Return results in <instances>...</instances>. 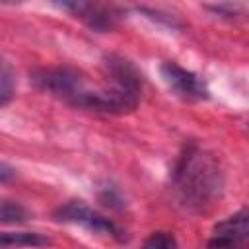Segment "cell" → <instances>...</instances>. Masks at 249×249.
<instances>
[{
	"label": "cell",
	"instance_id": "6da1fadb",
	"mask_svg": "<svg viewBox=\"0 0 249 249\" xmlns=\"http://www.w3.org/2000/svg\"><path fill=\"white\" fill-rule=\"evenodd\" d=\"M173 191L183 208L210 210L224 191V173L216 156L195 144L185 148L173 171Z\"/></svg>",
	"mask_w": 249,
	"mask_h": 249
},
{
	"label": "cell",
	"instance_id": "7a4b0ae2",
	"mask_svg": "<svg viewBox=\"0 0 249 249\" xmlns=\"http://www.w3.org/2000/svg\"><path fill=\"white\" fill-rule=\"evenodd\" d=\"M31 82L41 89L47 91L62 101H66L72 107H82L88 101L89 88L86 86V80L82 72L68 68V66H58V68H41L31 74Z\"/></svg>",
	"mask_w": 249,
	"mask_h": 249
},
{
	"label": "cell",
	"instance_id": "3957f363",
	"mask_svg": "<svg viewBox=\"0 0 249 249\" xmlns=\"http://www.w3.org/2000/svg\"><path fill=\"white\" fill-rule=\"evenodd\" d=\"M208 249H249V206L212 228Z\"/></svg>",
	"mask_w": 249,
	"mask_h": 249
},
{
	"label": "cell",
	"instance_id": "277c9868",
	"mask_svg": "<svg viewBox=\"0 0 249 249\" xmlns=\"http://www.w3.org/2000/svg\"><path fill=\"white\" fill-rule=\"evenodd\" d=\"M161 78L167 84V88L181 99L185 101H200L208 97V88L200 76H196L191 70H185L177 62H163L161 68Z\"/></svg>",
	"mask_w": 249,
	"mask_h": 249
},
{
	"label": "cell",
	"instance_id": "5b68a950",
	"mask_svg": "<svg viewBox=\"0 0 249 249\" xmlns=\"http://www.w3.org/2000/svg\"><path fill=\"white\" fill-rule=\"evenodd\" d=\"M54 216H56V220H62V222L80 224V226H84L86 230H89V231H93V233H99V235L121 237L117 226H115L109 218L97 214L93 208H89V206H88L86 202H82V200H70V202H66L64 206H60V208L54 212Z\"/></svg>",
	"mask_w": 249,
	"mask_h": 249
},
{
	"label": "cell",
	"instance_id": "8992f818",
	"mask_svg": "<svg viewBox=\"0 0 249 249\" xmlns=\"http://www.w3.org/2000/svg\"><path fill=\"white\" fill-rule=\"evenodd\" d=\"M60 8L72 12L76 18L86 21L91 29L97 31H109L117 25L121 12L115 6L107 4H93V2H62Z\"/></svg>",
	"mask_w": 249,
	"mask_h": 249
},
{
	"label": "cell",
	"instance_id": "52a82bcc",
	"mask_svg": "<svg viewBox=\"0 0 249 249\" xmlns=\"http://www.w3.org/2000/svg\"><path fill=\"white\" fill-rule=\"evenodd\" d=\"M105 72L109 76V82L124 91H130L134 95H140L142 91V74L138 68L121 54H109L105 56Z\"/></svg>",
	"mask_w": 249,
	"mask_h": 249
},
{
	"label": "cell",
	"instance_id": "ba28073f",
	"mask_svg": "<svg viewBox=\"0 0 249 249\" xmlns=\"http://www.w3.org/2000/svg\"><path fill=\"white\" fill-rule=\"evenodd\" d=\"M0 245H2V249L45 247V245H51V239L43 233H37V231H4L0 235Z\"/></svg>",
	"mask_w": 249,
	"mask_h": 249
},
{
	"label": "cell",
	"instance_id": "9c48e42d",
	"mask_svg": "<svg viewBox=\"0 0 249 249\" xmlns=\"http://www.w3.org/2000/svg\"><path fill=\"white\" fill-rule=\"evenodd\" d=\"M2 222L4 224H16V222H25L29 218V212L14 200H2V210H0Z\"/></svg>",
	"mask_w": 249,
	"mask_h": 249
},
{
	"label": "cell",
	"instance_id": "30bf717a",
	"mask_svg": "<svg viewBox=\"0 0 249 249\" xmlns=\"http://www.w3.org/2000/svg\"><path fill=\"white\" fill-rule=\"evenodd\" d=\"M142 249H177V239L169 231H154L144 241Z\"/></svg>",
	"mask_w": 249,
	"mask_h": 249
},
{
	"label": "cell",
	"instance_id": "8fae6325",
	"mask_svg": "<svg viewBox=\"0 0 249 249\" xmlns=\"http://www.w3.org/2000/svg\"><path fill=\"white\" fill-rule=\"evenodd\" d=\"M12 95H14V74L8 66V62H2V70H0V105H8Z\"/></svg>",
	"mask_w": 249,
	"mask_h": 249
},
{
	"label": "cell",
	"instance_id": "7c38bea8",
	"mask_svg": "<svg viewBox=\"0 0 249 249\" xmlns=\"http://www.w3.org/2000/svg\"><path fill=\"white\" fill-rule=\"evenodd\" d=\"M247 126H249V123H247Z\"/></svg>",
	"mask_w": 249,
	"mask_h": 249
}]
</instances>
